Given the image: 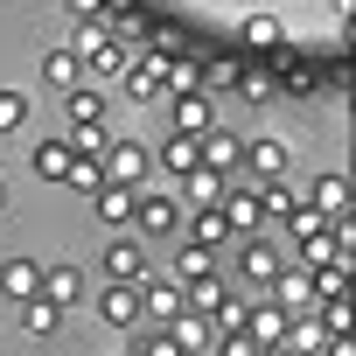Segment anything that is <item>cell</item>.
I'll list each match as a JSON object with an SVG mask.
<instances>
[{
  "mask_svg": "<svg viewBox=\"0 0 356 356\" xmlns=\"http://www.w3.org/2000/svg\"><path fill=\"white\" fill-rule=\"evenodd\" d=\"M280 266H286V252L273 245V231L245 238V252H238V273H245L252 286H273V280H280Z\"/></svg>",
  "mask_w": 356,
  "mask_h": 356,
  "instance_id": "cell-8",
  "label": "cell"
},
{
  "mask_svg": "<svg viewBox=\"0 0 356 356\" xmlns=\"http://www.w3.org/2000/svg\"><path fill=\"white\" fill-rule=\"evenodd\" d=\"M98 321L119 328V335H133V328L147 321V307H140V280H105V286H98Z\"/></svg>",
  "mask_w": 356,
  "mask_h": 356,
  "instance_id": "cell-2",
  "label": "cell"
},
{
  "mask_svg": "<svg viewBox=\"0 0 356 356\" xmlns=\"http://www.w3.org/2000/svg\"><path fill=\"white\" fill-rule=\"evenodd\" d=\"M252 189H259V210H266V224H273V231L300 210V189L286 182V175H273V182H252Z\"/></svg>",
  "mask_w": 356,
  "mask_h": 356,
  "instance_id": "cell-15",
  "label": "cell"
},
{
  "mask_svg": "<svg viewBox=\"0 0 356 356\" xmlns=\"http://www.w3.org/2000/svg\"><path fill=\"white\" fill-rule=\"evenodd\" d=\"M140 307H147V321H182L189 314V293H182V280H154V273H140Z\"/></svg>",
  "mask_w": 356,
  "mask_h": 356,
  "instance_id": "cell-6",
  "label": "cell"
},
{
  "mask_svg": "<svg viewBox=\"0 0 356 356\" xmlns=\"http://www.w3.org/2000/svg\"><path fill=\"white\" fill-rule=\"evenodd\" d=\"M196 147H203V168H224V175H238V154H245V140H238L231 126H210Z\"/></svg>",
  "mask_w": 356,
  "mask_h": 356,
  "instance_id": "cell-18",
  "label": "cell"
},
{
  "mask_svg": "<svg viewBox=\"0 0 356 356\" xmlns=\"http://www.w3.org/2000/svg\"><path fill=\"white\" fill-rule=\"evenodd\" d=\"M168 119H175V133H196V140H203V133L217 126V98H210L203 84H196V91H168Z\"/></svg>",
  "mask_w": 356,
  "mask_h": 356,
  "instance_id": "cell-5",
  "label": "cell"
},
{
  "mask_svg": "<svg viewBox=\"0 0 356 356\" xmlns=\"http://www.w3.org/2000/svg\"><path fill=\"white\" fill-rule=\"evenodd\" d=\"M168 328L182 335L189 349H210V321H203V314H182V321H168Z\"/></svg>",
  "mask_w": 356,
  "mask_h": 356,
  "instance_id": "cell-33",
  "label": "cell"
},
{
  "mask_svg": "<svg viewBox=\"0 0 356 356\" xmlns=\"http://www.w3.org/2000/svg\"><path fill=\"white\" fill-rule=\"evenodd\" d=\"M161 168L175 175V182H182L189 168H203V147H196V133H168V140H161Z\"/></svg>",
  "mask_w": 356,
  "mask_h": 356,
  "instance_id": "cell-21",
  "label": "cell"
},
{
  "mask_svg": "<svg viewBox=\"0 0 356 356\" xmlns=\"http://www.w3.org/2000/svg\"><path fill=\"white\" fill-rule=\"evenodd\" d=\"M245 335H252L259 349L280 342V335H286V307H273V300H266V307H245Z\"/></svg>",
  "mask_w": 356,
  "mask_h": 356,
  "instance_id": "cell-28",
  "label": "cell"
},
{
  "mask_svg": "<svg viewBox=\"0 0 356 356\" xmlns=\"http://www.w3.org/2000/svg\"><path fill=\"white\" fill-rule=\"evenodd\" d=\"M349 15H356V0H335V22H342V29H349Z\"/></svg>",
  "mask_w": 356,
  "mask_h": 356,
  "instance_id": "cell-36",
  "label": "cell"
},
{
  "mask_svg": "<svg viewBox=\"0 0 356 356\" xmlns=\"http://www.w3.org/2000/svg\"><path fill=\"white\" fill-rule=\"evenodd\" d=\"M126 231H133V238H175V231H182V203H175V196H147V189H140Z\"/></svg>",
  "mask_w": 356,
  "mask_h": 356,
  "instance_id": "cell-3",
  "label": "cell"
},
{
  "mask_svg": "<svg viewBox=\"0 0 356 356\" xmlns=\"http://www.w3.org/2000/svg\"><path fill=\"white\" fill-rule=\"evenodd\" d=\"M196 356H210V349H196Z\"/></svg>",
  "mask_w": 356,
  "mask_h": 356,
  "instance_id": "cell-38",
  "label": "cell"
},
{
  "mask_svg": "<svg viewBox=\"0 0 356 356\" xmlns=\"http://www.w3.org/2000/svg\"><path fill=\"white\" fill-rule=\"evenodd\" d=\"M119 77H126V91H133L140 105H154V98H168V84H161V56H154V49H133V63H126Z\"/></svg>",
  "mask_w": 356,
  "mask_h": 356,
  "instance_id": "cell-11",
  "label": "cell"
},
{
  "mask_svg": "<svg viewBox=\"0 0 356 356\" xmlns=\"http://www.w3.org/2000/svg\"><path fill=\"white\" fill-rule=\"evenodd\" d=\"M210 273H217V252L196 245V238H182V252H175V280L189 286V280H210Z\"/></svg>",
  "mask_w": 356,
  "mask_h": 356,
  "instance_id": "cell-26",
  "label": "cell"
},
{
  "mask_svg": "<svg viewBox=\"0 0 356 356\" xmlns=\"http://www.w3.org/2000/svg\"><path fill=\"white\" fill-rule=\"evenodd\" d=\"M22 126H29V91L0 84V133H22Z\"/></svg>",
  "mask_w": 356,
  "mask_h": 356,
  "instance_id": "cell-31",
  "label": "cell"
},
{
  "mask_svg": "<svg viewBox=\"0 0 356 356\" xmlns=\"http://www.w3.org/2000/svg\"><path fill=\"white\" fill-rule=\"evenodd\" d=\"M70 147H77V154H105L112 133H105V126H70Z\"/></svg>",
  "mask_w": 356,
  "mask_h": 356,
  "instance_id": "cell-34",
  "label": "cell"
},
{
  "mask_svg": "<svg viewBox=\"0 0 356 356\" xmlns=\"http://www.w3.org/2000/svg\"><path fill=\"white\" fill-rule=\"evenodd\" d=\"M0 293L8 300H35L42 293V259H8L0 266Z\"/></svg>",
  "mask_w": 356,
  "mask_h": 356,
  "instance_id": "cell-17",
  "label": "cell"
},
{
  "mask_svg": "<svg viewBox=\"0 0 356 356\" xmlns=\"http://www.w3.org/2000/svg\"><path fill=\"white\" fill-rule=\"evenodd\" d=\"M238 42H245V49H280V42H286V29H280V15H266V8H259V15H245V22H238Z\"/></svg>",
  "mask_w": 356,
  "mask_h": 356,
  "instance_id": "cell-22",
  "label": "cell"
},
{
  "mask_svg": "<svg viewBox=\"0 0 356 356\" xmlns=\"http://www.w3.org/2000/svg\"><path fill=\"white\" fill-rule=\"evenodd\" d=\"M307 210H321V217H349V175L342 168H321L314 182H307V196H300Z\"/></svg>",
  "mask_w": 356,
  "mask_h": 356,
  "instance_id": "cell-9",
  "label": "cell"
},
{
  "mask_svg": "<svg viewBox=\"0 0 356 356\" xmlns=\"http://www.w3.org/2000/svg\"><path fill=\"white\" fill-rule=\"evenodd\" d=\"M84 286H91V280H84L77 266H42V300H56V307H77V300H84Z\"/></svg>",
  "mask_w": 356,
  "mask_h": 356,
  "instance_id": "cell-19",
  "label": "cell"
},
{
  "mask_svg": "<svg viewBox=\"0 0 356 356\" xmlns=\"http://www.w3.org/2000/svg\"><path fill=\"white\" fill-rule=\"evenodd\" d=\"M70 49H77V63H84V77H98V84H112V77H119V70L133 63V42H119V35H112L105 22H84Z\"/></svg>",
  "mask_w": 356,
  "mask_h": 356,
  "instance_id": "cell-1",
  "label": "cell"
},
{
  "mask_svg": "<svg viewBox=\"0 0 356 356\" xmlns=\"http://www.w3.org/2000/svg\"><path fill=\"white\" fill-rule=\"evenodd\" d=\"M140 273H147V245H140L133 231L105 238V280H140Z\"/></svg>",
  "mask_w": 356,
  "mask_h": 356,
  "instance_id": "cell-12",
  "label": "cell"
},
{
  "mask_svg": "<svg viewBox=\"0 0 356 356\" xmlns=\"http://www.w3.org/2000/svg\"><path fill=\"white\" fill-rule=\"evenodd\" d=\"M126 356H196L175 328H161V321H140L133 328V342H126Z\"/></svg>",
  "mask_w": 356,
  "mask_h": 356,
  "instance_id": "cell-14",
  "label": "cell"
},
{
  "mask_svg": "<svg viewBox=\"0 0 356 356\" xmlns=\"http://www.w3.org/2000/svg\"><path fill=\"white\" fill-rule=\"evenodd\" d=\"M217 210H224L231 238H259V231H273V224H266V210H259V189H224V196H217Z\"/></svg>",
  "mask_w": 356,
  "mask_h": 356,
  "instance_id": "cell-7",
  "label": "cell"
},
{
  "mask_svg": "<svg viewBox=\"0 0 356 356\" xmlns=\"http://www.w3.org/2000/svg\"><path fill=\"white\" fill-rule=\"evenodd\" d=\"M98 168H105V182H126V189H140L147 175H154V147H140V140H112V147L98 154Z\"/></svg>",
  "mask_w": 356,
  "mask_h": 356,
  "instance_id": "cell-4",
  "label": "cell"
},
{
  "mask_svg": "<svg viewBox=\"0 0 356 356\" xmlns=\"http://www.w3.org/2000/svg\"><path fill=\"white\" fill-rule=\"evenodd\" d=\"M203 321H210V335H231V328H245V300L224 286V293L210 300V314H203Z\"/></svg>",
  "mask_w": 356,
  "mask_h": 356,
  "instance_id": "cell-30",
  "label": "cell"
},
{
  "mask_svg": "<svg viewBox=\"0 0 356 356\" xmlns=\"http://www.w3.org/2000/svg\"><path fill=\"white\" fill-rule=\"evenodd\" d=\"M63 182H70V189H84V196H91V189H105V168H98V154H77Z\"/></svg>",
  "mask_w": 356,
  "mask_h": 356,
  "instance_id": "cell-32",
  "label": "cell"
},
{
  "mask_svg": "<svg viewBox=\"0 0 356 356\" xmlns=\"http://www.w3.org/2000/svg\"><path fill=\"white\" fill-rule=\"evenodd\" d=\"M56 328H63V307H56V300H42V293H35V300H22V335L49 342Z\"/></svg>",
  "mask_w": 356,
  "mask_h": 356,
  "instance_id": "cell-25",
  "label": "cell"
},
{
  "mask_svg": "<svg viewBox=\"0 0 356 356\" xmlns=\"http://www.w3.org/2000/svg\"><path fill=\"white\" fill-rule=\"evenodd\" d=\"M224 189H231L224 168H189V175H182V203H189V210H210Z\"/></svg>",
  "mask_w": 356,
  "mask_h": 356,
  "instance_id": "cell-16",
  "label": "cell"
},
{
  "mask_svg": "<svg viewBox=\"0 0 356 356\" xmlns=\"http://www.w3.org/2000/svg\"><path fill=\"white\" fill-rule=\"evenodd\" d=\"M266 293H273V307L300 314V307H314V273H307V266H280V280H273Z\"/></svg>",
  "mask_w": 356,
  "mask_h": 356,
  "instance_id": "cell-13",
  "label": "cell"
},
{
  "mask_svg": "<svg viewBox=\"0 0 356 356\" xmlns=\"http://www.w3.org/2000/svg\"><path fill=\"white\" fill-rule=\"evenodd\" d=\"M63 98H70V126H105V91H91V84H70Z\"/></svg>",
  "mask_w": 356,
  "mask_h": 356,
  "instance_id": "cell-29",
  "label": "cell"
},
{
  "mask_svg": "<svg viewBox=\"0 0 356 356\" xmlns=\"http://www.w3.org/2000/svg\"><path fill=\"white\" fill-rule=\"evenodd\" d=\"M63 8H70V15H77V22H98V15H105V8H112V0H63Z\"/></svg>",
  "mask_w": 356,
  "mask_h": 356,
  "instance_id": "cell-35",
  "label": "cell"
},
{
  "mask_svg": "<svg viewBox=\"0 0 356 356\" xmlns=\"http://www.w3.org/2000/svg\"><path fill=\"white\" fill-rule=\"evenodd\" d=\"M42 84H49V91H70V84H84V63H77V49H42Z\"/></svg>",
  "mask_w": 356,
  "mask_h": 356,
  "instance_id": "cell-23",
  "label": "cell"
},
{
  "mask_svg": "<svg viewBox=\"0 0 356 356\" xmlns=\"http://www.w3.org/2000/svg\"><path fill=\"white\" fill-rule=\"evenodd\" d=\"M238 168L252 175V182H273V175H286V168H293V154H286V140H245Z\"/></svg>",
  "mask_w": 356,
  "mask_h": 356,
  "instance_id": "cell-10",
  "label": "cell"
},
{
  "mask_svg": "<svg viewBox=\"0 0 356 356\" xmlns=\"http://www.w3.org/2000/svg\"><path fill=\"white\" fill-rule=\"evenodd\" d=\"M0 210H8V182H0Z\"/></svg>",
  "mask_w": 356,
  "mask_h": 356,
  "instance_id": "cell-37",
  "label": "cell"
},
{
  "mask_svg": "<svg viewBox=\"0 0 356 356\" xmlns=\"http://www.w3.org/2000/svg\"><path fill=\"white\" fill-rule=\"evenodd\" d=\"M70 161H77V147H70V140H35V154H29V168L42 175V182H63Z\"/></svg>",
  "mask_w": 356,
  "mask_h": 356,
  "instance_id": "cell-20",
  "label": "cell"
},
{
  "mask_svg": "<svg viewBox=\"0 0 356 356\" xmlns=\"http://www.w3.org/2000/svg\"><path fill=\"white\" fill-rule=\"evenodd\" d=\"M133 196H140V189H126V182H105V189H91V203H98V224H119V231H126V217H133Z\"/></svg>",
  "mask_w": 356,
  "mask_h": 356,
  "instance_id": "cell-24",
  "label": "cell"
},
{
  "mask_svg": "<svg viewBox=\"0 0 356 356\" xmlns=\"http://www.w3.org/2000/svg\"><path fill=\"white\" fill-rule=\"evenodd\" d=\"M189 238H196V245H210V252H224V245H231L224 210H217V203H210V210H189Z\"/></svg>",
  "mask_w": 356,
  "mask_h": 356,
  "instance_id": "cell-27",
  "label": "cell"
}]
</instances>
